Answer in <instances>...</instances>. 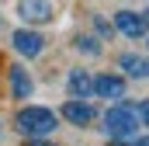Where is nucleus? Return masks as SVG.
<instances>
[{"instance_id": "nucleus-1", "label": "nucleus", "mask_w": 149, "mask_h": 146, "mask_svg": "<svg viewBox=\"0 0 149 146\" xmlns=\"http://www.w3.org/2000/svg\"><path fill=\"white\" fill-rule=\"evenodd\" d=\"M14 125L21 136H52L56 132V111L52 108H42V105H28L14 115Z\"/></svg>"}, {"instance_id": "nucleus-2", "label": "nucleus", "mask_w": 149, "mask_h": 146, "mask_svg": "<svg viewBox=\"0 0 149 146\" xmlns=\"http://www.w3.org/2000/svg\"><path fill=\"white\" fill-rule=\"evenodd\" d=\"M139 111L135 105H114V108L104 111V132L111 136V139H132V136H139Z\"/></svg>"}, {"instance_id": "nucleus-3", "label": "nucleus", "mask_w": 149, "mask_h": 146, "mask_svg": "<svg viewBox=\"0 0 149 146\" xmlns=\"http://www.w3.org/2000/svg\"><path fill=\"white\" fill-rule=\"evenodd\" d=\"M10 45H14V52H17V56L35 59V56H42V52H45V35H42V32H35V28L28 25V28H17V32L10 35Z\"/></svg>"}, {"instance_id": "nucleus-4", "label": "nucleus", "mask_w": 149, "mask_h": 146, "mask_svg": "<svg viewBox=\"0 0 149 146\" xmlns=\"http://www.w3.org/2000/svg\"><path fill=\"white\" fill-rule=\"evenodd\" d=\"M59 118L70 122V125H76V129H87V125L97 118V111H94V105H87V98H70V101L59 108Z\"/></svg>"}, {"instance_id": "nucleus-5", "label": "nucleus", "mask_w": 149, "mask_h": 146, "mask_svg": "<svg viewBox=\"0 0 149 146\" xmlns=\"http://www.w3.org/2000/svg\"><path fill=\"white\" fill-rule=\"evenodd\" d=\"M17 18L24 25H49L56 18L52 0H17Z\"/></svg>"}, {"instance_id": "nucleus-6", "label": "nucleus", "mask_w": 149, "mask_h": 146, "mask_svg": "<svg viewBox=\"0 0 149 146\" xmlns=\"http://www.w3.org/2000/svg\"><path fill=\"white\" fill-rule=\"evenodd\" d=\"M7 84H10V98L14 101H28L31 94H35V80H31V73L24 70V66H7Z\"/></svg>"}, {"instance_id": "nucleus-7", "label": "nucleus", "mask_w": 149, "mask_h": 146, "mask_svg": "<svg viewBox=\"0 0 149 146\" xmlns=\"http://www.w3.org/2000/svg\"><path fill=\"white\" fill-rule=\"evenodd\" d=\"M114 28L125 38H146V18L135 14V11H114Z\"/></svg>"}, {"instance_id": "nucleus-8", "label": "nucleus", "mask_w": 149, "mask_h": 146, "mask_svg": "<svg viewBox=\"0 0 149 146\" xmlns=\"http://www.w3.org/2000/svg\"><path fill=\"white\" fill-rule=\"evenodd\" d=\"M94 94L104 98V101H121L125 98V80L114 77V73H101V77H94Z\"/></svg>"}, {"instance_id": "nucleus-9", "label": "nucleus", "mask_w": 149, "mask_h": 146, "mask_svg": "<svg viewBox=\"0 0 149 146\" xmlns=\"http://www.w3.org/2000/svg\"><path fill=\"white\" fill-rule=\"evenodd\" d=\"M66 91H70L73 98H90V94H94V77L83 70V66H76V70H70V77H66Z\"/></svg>"}, {"instance_id": "nucleus-10", "label": "nucleus", "mask_w": 149, "mask_h": 146, "mask_svg": "<svg viewBox=\"0 0 149 146\" xmlns=\"http://www.w3.org/2000/svg\"><path fill=\"white\" fill-rule=\"evenodd\" d=\"M118 63H121V70L128 73V77H135V80H142V77H146V59H139L135 52H121V56H118Z\"/></svg>"}, {"instance_id": "nucleus-11", "label": "nucleus", "mask_w": 149, "mask_h": 146, "mask_svg": "<svg viewBox=\"0 0 149 146\" xmlns=\"http://www.w3.org/2000/svg\"><path fill=\"white\" fill-rule=\"evenodd\" d=\"M73 49H76V52H83V56H90V59L101 56V42H97L94 35H76V38H73Z\"/></svg>"}, {"instance_id": "nucleus-12", "label": "nucleus", "mask_w": 149, "mask_h": 146, "mask_svg": "<svg viewBox=\"0 0 149 146\" xmlns=\"http://www.w3.org/2000/svg\"><path fill=\"white\" fill-rule=\"evenodd\" d=\"M94 28H97V35H101V38H111V32H114V25H108L101 14H94Z\"/></svg>"}, {"instance_id": "nucleus-13", "label": "nucleus", "mask_w": 149, "mask_h": 146, "mask_svg": "<svg viewBox=\"0 0 149 146\" xmlns=\"http://www.w3.org/2000/svg\"><path fill=\"white\" fill-rule=\"evenodd\" d=\"M24 146H56V143H49V136H24Z\"/></svg>"}, {"instance_id": "nucleus-14", "label": "nucleus", "mask_w": 149, "mask_h": 146, "mask_svg": "<svg viewBox=\"0 0 149 146\" xmlns=\"http://www.w3.org/2000/svg\"><path fill=\"white\" fill-rule=\"evenodd\" d=\"M135 111H139V122H142V125H149V101L135 105Z\"/></svg>"}, {"instance_id": "nucleus-15", "label": "nucleus", "mask_w": 149, "mask_h": 146, "mask_svg": "<svg viewBox=\"0 0 149 146\" xmlns=\"http://www.w3.org/2000/svg\"><path fill=\"white\" fill-rule=\"evenodd\" d=\"M132 146H149V136H132Z\"/></svg>"}, {"instance_id": "nucleus-16", "label": "nucleus", "mask_w": 149, "mask_h": 146, "mask_svg": "<svg viewBox=\"0 0 149 146\" xmlns=\"http://www.w3.org/2000/svg\"><path fill=\"white\" fill-rule=\"evenodd\" d=\"M142 18H146V25H149V7H146V14H142Z\"/></svg>"}, {"instance_id": "nucleus-17", "label": "nucleus", "mask_w": 149, "mask_h": 146, "mask_svg": "<svg viewBox=\"0 0 149 146\" xmlns=\"http://www.w3.org/2000/svg\"><path fill=\"white\" fill-rule=\"evenodd\" d=\"M146 77H149V59H146Z\"/></svg>"}, {"instance_id": "nucleus-18", "label": "nucleus", "mask_w": 149, "mask_h": 146, "mask_svg": "<svg viewBox=\"0 0 149 146\" xmlns=\"http://www.w3.org/2000/svg\"><path fill=\"white\" fill-rule=\"evenodd\" d=\"M0 136H3V129H0Z\"/></svg>"}, {"instance_id": "nucleus-19", "label": "nucleus", "mask_w": 149, "mask_h": 146, "mask_svg": "<svg viewBox=\"0 0 149 146\" xmlns=\"http://www.w3.org/2000/svg\"><path fill=\"white\" fill-rule=\"evenodd\" d=\"M146 42H149V35H146Z\"/></svg>"}]
</instances>
